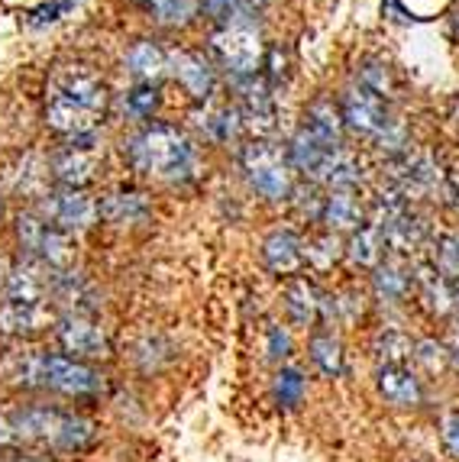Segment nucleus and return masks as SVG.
<instances>
[{
    "instance_id": "f257e3e1",
    "label": "nucleus",
    "mask_w": 459,
    "mask_h": 462,
    "mask_svg": "<svg viewBox=\"0 0 459 462\" xmlns=\"http://www.w3.org/2000/svg\"><path fill=\"white\" fill-rule=\"evenodd\" d=\"M100 427L91 417L52 404H4L0 447L10 453H88L98 447Z\"/></svg>"
},
{
    "instance_id": "f03ea898",
    "label": "nucleus",
    "mask_w": 459,
    "mask_h": 462,
    "mask_svg": "<svg viewBox=\"0 0 459 462\" xmlns=\"http://www.w3.org/2000/svg\"><path fill=\"white\" fill-rule=\"evenodd\" d=\"M108 114V85L85 62H65L46 81V124L65 139L94 136Z\"/></svg>"
},
{
    "instance_id": "7ed1b4c3",
    "label": "nucleus",
    "mask_w": 459,
    "mask_h": 462,
    "mask_svg": "<svg viewBox=\"0 0 459 462\" xmlns=\"http://www.w3.org/2000/svg\"><path fill=\"white\" fill-rule=\"evenodd\" d=\"M123 155L130 159L139 175L165 181V185L192 181L194 169H198L194 143L172 124H149L130 133L123 139Z\"/></svg>"
},
{
    "instance_id": "20e7f679",
    "label": "nucleus",
    "mask_w": 459,
    "mask_h": 462,
    "mask_svg": "<svg viewBox=\"0 0 459 462\" xmlns=\"http://www.w3.org/2000/svg\"><path fill=\"white\" fill-rule=\"evenodd\" d=\"M20 382L33 388H49V392H59L65 398H98L108 392L104 372L65 353L26 356L20 363Z\"/></svg>"
},
{
    "instance_id": "39448f33",
    "label": "nucleus",
    "mask_w": 459,
    "mask_h": 462,
    "mask_svg": "<svg viewBox=\"0 0 459 462\" xmlns=\"http://www.w3.org/2000/svg\"><path fill=\"white\" fill-rule=\"evenodd\" d=\"M340 114H343V124L350 126L352 133L372 139L375 146L391 149V152H401V149H405V139H407L405 124L391 114L389 97L369 91L360 81H352V85L346 88Z\"/></svg>"
},
{
    "instance_id": "423d86ee",
    "label": "nucleus",
    "mask_w": 459,
    "mask_h": 462,
    "mask_svg": "<svg viewBox=\"0 0 459 462\" xmlns=\"http://www.w3.org/2000/svg\"><path fill=\"white\" fill-rule=\"evenodd\" d=\"M239 165H243V175L249 181V188L256 194H262L266 200H285L295 191V175H291L295 169L288 162V149L282 152L276 143L253 139L239 152Z\"/></svg>"
},
{
    "instance_id": "0eeeda50",
    "label": "nucleus",
    "mask_w": 459,
    "mask_h": 462,
    "mask_svg": "<svg viewBox=\"0 0 459 462\" xmlns=\"http://www.w3.org/2000/svg\"><path fill=\"white\" fill-rule=\"evenodd\" d=\"M16 239H20V249L46 272H75V259H78L75 236L55 230L42 217H33V214L20 217L16 220Z\"/></svg>"
},
{
    "instance_id": "6e6552de",
    "label": "nucleus",
    "mask_w": 459,
    "mask_h": 462,
    "mask_svg": "<svg viewBox=\"0 0 459 462\" xmlns=\"http://www.w3.org/2000/svg\"><path fill=\"white\" fill-rule=\"evenodd\" d=\"M211 52L217 55V62L237 78L256 75L262 62V39L256 26H220L211 36Z\"/></svg>"
},
{
    "instance_id": "1a4fd4ad",
    "label": "nucleus",
    "mask_w": 459,
    "mask_h": 462,
    "mask_svg": "<svg viewBox=\"0 0 459 462\" xmlns=\"http://www.w3.org/2000/svg\"><path fill=\"white\" fill-rule=\"evenodd\" d=\"M39 217L52 224L61 233H81L88 226L98 224V200L85 191H71V188H61V191L42 194L39 200Z\"/></svg>"
},
{
    "instance_id": "9d476101",
    "label": "nucleus",
    "mask_w": 459,
    "mask_h": 462,
    "mask_svg": "<svg viewBox=\"0 0 459 462\" xmlns=\"http://www.w3.org/2000/svg\"><path fill=\"white\" fill-rule=\"evenodd\" d=\"M55 339L71 359H100L110 356V337L94 314H61L55 320Z\"/></svg>"
},
{
    "instance_id": "9b49d317",
    "label": "nucleus",
    "mask_w": 459,
    "mask_h": 462,
    "mask_svg": "<svg viewBox=\"0 0 459 462\" xmlns=\"http://www.w3.org/2000/svg\"><path fill=\"white\" fill-rule=\"evenodd\" d=\"M98 169H100V155L94 136L65 139V146L49 162V171H52L55 181L61 188H71V191H85L94 178H98Z\"/></svg>"
},
{
    "instance_id": "f8f14e48",
    "label": "nucleus",
    "mask_w": 459,
    "mask_h": 462,
    "mask_svg": "<svg viewBox=\"0 0 459 462\" xmlns=\"http://www.w3.org/2000/svg\"><path fill=\"white\" fill-rule=\"evenodd\" d=\"M237 94H239V116H243V126L256 133H272L276 130V97H272V85L266 78L249 75V78H237Z\"/></svg>"
},
{
    "instance_id": "ddd939ff",
    "label": "nucleus",
    "mask_w": 459,
    "mask_h": 462,
    "mask_svg": "<svg viewBox=\"0 0 459 462\" xmlns=\"http://www.w3.org/2000/svg\"><path fill=\"white\" fill-rule=\"evenodd\" d=\"M98 217L110 226H136L153 217V200L136 188H117L98 200Z\"/></svg>"
},
{
    "instance_id": "4468645a",
    "label": "nucleus",
    "mask_w": 459,
    "mask_h": 462,
    "mask_svg": "<svg viewBox=\"0 0 459 462\" xmlns=\"http://www.w3.org/2000/svg\"><path fill=\"white\" fill-rule=\"evenodd\" d=\"M262 263L268 272H276L282 278H295L307 265L304 255V239L291 230H276L268 233L262 243Z\"/></svg>"
},
{
    "instance_id": "2eb2a0df",
    "label": "nucleus",
    "mask_w": 459,
    "mask_h": 462,
    "mask_svg": "<svg viewBox=\"0 0 459 462\" xmlns=\"http://www.w3.org/2000/svg\"><path fill=\"white\" fill-rule=\"evenodd\" d=\"M169 65L172 75L178 78V85L192 94L194 100H207L214 94V69H211V62L201 52H188V49L172 52Z\"/></svg>"
},
{
    "instance_id": "dca6fc26",
    "label": "nucleus",
    "mask_w": 459,
    "mask_h": 462,
    "mask_svg": "<svg viewBox=\"0 0 459 462\" xmlns=\"http://www.w3.org/2000/svg\"><path fill=\"white\" fill-rule=\"evenodd\" d=\"M375 385H379V394H382L389 404H395V408H417L424 401L421 378L414 375L407 365H382Z\"/></svg>"
},
{
    "instance_id": "f3484780",
    "label": "nucleus",
    "mask_w": 459,
    "mask_h": 462,
    "mask_svg": "<svg viewBox=\"0 0 459 462\" xmlns=\"http://www.w3.org/2000/svg\"><path fill=\"white\" fill-rule=\"evenodd\" d=\"M285 310L295 327H314L323 317V294L307 278H291L285 288Z\"/></svg>"
},
{
    "instance_id": "a211bd4d",
    "label": "nucleus",
    "mask_w": 459,
    "mask_h": 462,
    "mask_svg": "<svg viewBox=\"0 0 459 462\" xmlns=\"http://www.w3.org/2000/svg\"><path fill=\"white\" fill-rule=\"evenodd\" d=\"M49 324L46 304H20V300H4L0 304V337L23 339L39 333Z\"/></svg>"
},
{
    "instance_id": "6ab92c4d",
    "label": "nucleus",
    "mask_w": 459,
    "mask_h": 462,
    "mask_svg": "<svg viewBox=\"0 0 459 462\" xmlns=\"http://www.w3.org/2000/svg\"><path fill=\"white\" fill-rule=\"evenodd\" d=\"M321 220L330 226V233L360 230L362 226V204H360V198H356V191H352V188L330 191L327 198H323Z\"/></svg>"
},
{
    "instance_id": "aec40b11",
    "label": "nucleus",
    "mask_w": 459,
    "mask_h": 462,
    "mask_svg": "<svg viewBox=\"0 0 459 462\" xmlns=\"http://www.w3.org/2000/svg\"><path fill=\"white\" fill-rule=\"evenodd\" d=\"M201 14L220 26H256L266 14V0H201Z\"/></svg>"
},
{
    "instance_id": "412c9836",
    "label": "nucleus",
    "mask_w": 459,
    "mask_h": 462,
    "mask_svg": "<svg viewBox=\"0 0 459 462\" xmlns=\"http://www.w3.org/2000/svg\"><path fill=\"white\" fill-rule=\"evenodd\" d=\"M414 285H417V298L424 300V308H427L430 314H446V310H453V282L440 275L430 263L414 272Z\"/></svg>"
},
{
    "instance_id": "4be33fe9",
    "label": "nucleus",
    "mask_w": 459,
    "mask_h": 462,
    "mask_svg": "<svg viewBox=\"0 0 459 462\" xmlns=\"http://www.w3.org/2000/svg\"><path fill=\"white\" fill-rule=\"evenodd\" d=\"M385 249H389V239H385V233L369 220L360 230H352L346 255H350L356 265H362V269H379L385 259Z\"/></svg>"
},
{
    "instance_id": "5701e85b",
    "label": "nucleus",
    "mask_w": 459,
    "mask_h": 462,
    "mask_svg": "<svg viewBox=\"0 0 459 462\" xmlns=\"http://www.w3.org/2000/svg\"><path fill=\"white\" fill-rule=\"evenodd\" d=\"M343 114H340V107H333V100H314L304 110V130L314 133L323 143L343 146Z\"/></svg>"
},
{
    "instance_id": "b1692460",
    "label": "nucleus",
    "mask_w": 459,
    "mask_h": 462,
    "mask_svg": "<svg viewBox=\"0 0 459 462\" xmlns=\"http://www.w3.org/2000/svg\"><path fill=\"white\" fill-rule=\"evenodd\" d=\"M307 353H311V363H314L327 378L343 375V343H340L330 330L314 333L311 343H307Z\"/></svg>"
},
{
    "instance_id": "393cba45",
    "label": "nucleus",
    "mask_w": 459,
    "mask_h": 462,
    "mask_svg": "<svg viewBox=\"0 0 459 462\" xmlns=\"http://www.w3.org/2000/svg\"><path fill=\"white\" fill-rule=\"evenodd\" d=\"M123 62H126V71H130V75L143 78V81H153V78H159L162 71H165L169 59H165V52H162L155 42L143 39V42H133Z\"/></svg>"
},
{
    "instance_id": "a878e982",
    "label": "nucleus",
    "mask_w": 459,
    "mask_h": 462,
    "mask_svg": "<svg viewBox=\"0 0 459 462\" xmlns=\"http://www.w3.org/2000/svg\"><path fill=\"white\" fill-rule=\"evenodd\" d=\"M446 7H450V0H382L385 16L398 20V23H424V20L444 14Z\"/></svg>"
},
{
    "instance_id": "bb28decb",
    "label": "nucleus",
    "mask_w": 459,
    "mask_h": 462,
    "mask_svg": "<svg viewBox=\"0 0 459 462\" xmlns=\"http://www.w3.org/2000/svg\"><path fill=\"white\" fill-rule=\"evenodd\" d=\"M375 294L382 300H405L407 298V291H411V285H414V275L405 269V265H398V263H382L379 269H375Z\"/></svg>"
},
{
    "instance_id": "cd10ccee",
    "label": "nucleus",
    "mask_w": 459,
    "mask_h": 462,
    "mask_svg": "<svg viewBox=\"0 0 459 462\" xmlns=\"http://www.w3.org/2000/svg\"><path fill=\"white\" fill-rule=\"evenodd\" d=\"M414 343L407 333L401 330H382L375 337V359H379V369L382 365H407V359H414Z\"/></svg>"
},
{
    "instance_id": "c85d7f7f",
    "label": "nucleus",
    "mask_w": 459,
    "mask_h": 462,
    "mask_svg": "<svg viewBox=\"0 0 459 462\" xmlns=\"http://www.w3.org/2000/svg\"><path fill=\"white\" fill-rule=\"evenodd\" d=\"M198 124L207 139H214V143H230V139H237L239 130H243V116H239L237 107H214V110H207Z\"/></svg>"
},
{
    "instance_id": "c756f323",
    "label": "nucleus",
    "mask_w": 459,
    "mask_h": 462,
    "mask_svg": "<svg viewBox=\"0 0 459 462\" xmlns=\"http://www.w3.org/2000/svg\"><path fill=\"white\" fill-rule=\"evenodd\" d=\"M143 4L162 26H184L201 14V0H143Z\"/></svg>"
},
{
    "instance_id": "7c9ffc66",
    "label": "nucleus",
    "mask_w": 459,
    "mask_h": 462,
    "mask_svg": "<svg viewBox=\"0 0 459 462\" xmlns=\"http://www.w3.org/2000/svg\"><path fill=\"white\" fill-rule=\"evenodd\" d=\"M430 265L456 285L459 282V233H440V236L434 239V259H430Z\"/></svg>"
},
{
    "instance_id": "2f4dec72",
    "label": "nucleus",
    "mask_w": 459,
    "mask_h": 462,
    "mask_svg": "<svg viewBox=\"0 0 459 462\" xmlns=\"http://www.w3.org/2000/svg\"><path fill=\"white\" fill-rule=\"evenodd\" d=\"M304 375H301L298 369H282L276 375V401H278V408L291 411V408H298L301 401H304Z\"/></svg>"
},
{
    "instance_id": "473e14b6",
    "label": "nucleus",
    "mask_w": 459,
    "mask_h": 462,
    "mask_svg": "<svg viewBox=\"0 0 459 462\" xmlns=\"http://www.w3.org/2000/svg\"><path fill=\"white\" fill-rule=\"evenodd\" d=\"M304 255H307V265H314V269H333L337 259L343 255L340 249V239L337 233H327V236H317L311 243H304Z\"/></svg>"
},
{
    "instance_id": "72a5a7b5",
    "label": "nucleus",
    "mask_w": 459,
    "mask_h": 462,
    "mask_svg": "<svg viewBox=\"0 0 459 462\" xmlns=\"http://www.w3.org/2000/svg\"><path fill=\"white\" fill-rule=\"evenodd\" d=\"M159 91H155L153 85H136L133 91H126V97H123V110L130 116H136V120H149V116L159 110Z\"/></svg>"
},
{
    "instance_id": "f704fd0d",
    "label": "nucleus",
    "mask_w": 459,
    "mask_h": 462,
    "mask_svg": "<svg viewBox=\"0 0 459 462\" xmlns=\"http://www.w3.org/2000/svg\"><path fill=\"white\" fill-rule=\"evenodd\" d=\"M71 7H75V0H46V4H39V7H33L30 14H26V26H33V30L52 26V23H59Z\"/></svg>"
},
{
    "instance_id": "c9c22d12",
    "label": "nucleus",
    "mask_w": 459,
    "mask_h": 462,
    "mask_svg": "<svg viewBox=\"0 0 459 462\" xmlns=\"http://www.w3.org/2000/svg\"><path fill=\"white\" fill-rule=\"evenodd\" d=\"M440 439H444V449L459 459V408L456 411H446L444 420H440Z\"/></svg>"
},
{
    "instance_id": "e433bc0d",
    "label": "nucleus",
    "mask_w": 459,
    "mask_h": 462,
    "mask_svg": "<svg viewBox=\"0 0 459 462\" xmlns=\"http://www.w3.org/2000/svg\"><path fill=\"white\" fill-rule=\"evenodd\" d=\"M266 337H268V356H272L276 363H278V359H288V356H291V337H288V333H285L278 324H272Z\"/></svg>"
},
{
    "instance_id": "4c0bfd02",
    "label": "nucleus",
    "mask_w": 459,
    "mask_h": 462,
    "mask_svg": "<svg viewBox=\"0 0 459 462\" xmlns=\"http://www.w3.org/2000/svg\"><path fill=\"white\" fill-rule=\"evenodd\" d=\"M268 78H272V85H278L282 78H288V55L282 52V49H272L268 52Z\"/></svg>"
},
{
    "instance_id": "58836bf2",
    "label": "nucleus",
    "mask_w": 459,
    "mask_h": 462,
    "mask_svg": "<svg viewBox=\"0 0 459 462\" xmlns=\"http://www.w3.org/2000/svg\"><path fill=\"white\" fill-rule=\"evenodd\" d=\"M446 359H450V363L459 369V320H456V327L450 330V343H446Z\"/></svg>"
},
{
    "instance_id": "ea45409f",
    "label": "nucleus",
    "mask_w": 459,
    "mask_h": 462,
    "mask_svg": "<svg viewBox=\"0 0 459 462\" xmlns=\"http://www.w3.org/2000/svg\"><path fill=\"white\" fill-rule=\"evenodd\" d=\"M7 462H49V459H42V456H33V453H14Z\"/></svg>"
},
{
    "instance_id": "a19ab883",
    "label": "nucleus",
    "mask_w": 459,
    "mask_h": 462,
    "mask_svg": "<svg viewBox=\"0 0 459 462\" xmlns=\"http://www.w3.org/2000/svg\"><path fill=\"white\" fill-rule=\"evenodd\" d=\"M450 32H453V39L459 42V10L453 14V20H450Z\"/></svg>"
},
{
    "instance_id": "79ce46f5",
    "label": "nucleus",
    "mask_w": 459,
    "mask_h": 462,
    "mask_svg": "<svg viewBox=\"0 0 459 462\" xmlns=\"http://www.w3.org/2000/svg\"><path fill=\"white\" fill-rule=\"evenodd\" d=\"M453 310H456V314H459V282H456V285H453Z\"/></svg>"
},
{
    "instance_id": "37998d69",
    "label": "nucleus",
    "mask_w": 459,
    "mask_h": 462,
    "mask_svg": "<svg viewBox=\"0 0 459 462\" xmlns=\"http://www.w3.org/2000/svg\"><path fill=\"white\" fill-rule=\"evenodd\" d=\"M0 214H4V204H0Z\"/></svg>"
}]
</instances>
